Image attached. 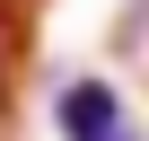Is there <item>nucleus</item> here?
<instances>
[{
  "instance_id": "3",
  "label": "nucleus",
  "mask_w": 149,
  "mask_h": 141,
  "mask_svg": "<svg viewBox=\"0 0 149 141\" xmlns=\"http://www.w3.org/2000/svg\"><path fill=\"white\" fill-rule=\"evenodd\" d=\"M114 141H132V132H114Z\"/></svg>"
},
{
  "instance_id": "1",
  "label": "nucleus",
  "mask_w": 149,
  "mask_h": 141,
  "mask_svg": "<svg viewBox=\"0 0 149 141\" xmlns=\"http://www.w3.org/2000/svg\"><path fill=\"white\" fill-rule=\"evenodd\" d=\"M61 132H70V141H114V132H123V97H114L105 80H70V88H61Z\"/></svg>"
},
{
  "instance_id": "2",
  "label": "nucleus",
  "mask_w": 149,
  "mask_h": 141,
  "mask_svg": "<svg viewBox=\"0 0 149 141\" xmlns=\"http://www.w3.org/2000/svg\"><path fill=\"white\" fill-rule=\"evenodd\" d=\"M0 88H9V44H0Z\"/></svg>"
}]
</instances>
